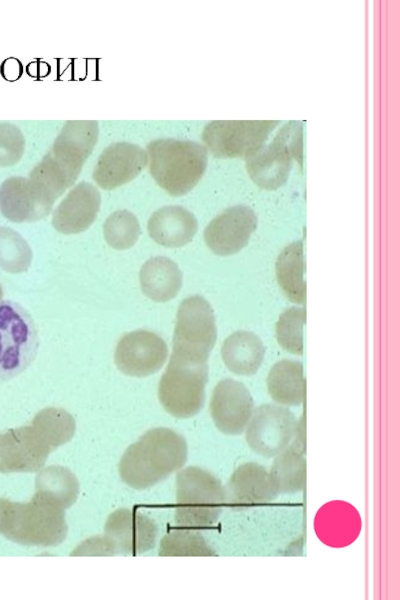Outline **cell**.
Masks as SVG:
<instances>
[{
  "instance_id": "1",
  "label": "cell",
  "mask_w": 400,
  "mask_h": 600,
  "mask_svg": "<svg viewBox=\"0 0 400 600\" xmlns=\"http://www.w3.org/2000/svg\"><path fill=\"white\" fill-rule=\"evenodd\" d=\"M73 416L58 407H46L27 425L0 432V473L41 470L48 456L74 436Z\"/></svg>"
},
{
  "instance_id": "2",
  "label": "cell",
  "mask_w": 400,
  "mask_h": 600,
  "mask_svg": "<svg viewBox=\"0 0 400 600\" xmlns=\"http://www.w3.org/2000/svg\"><path fill=\"white\" fill-rule=\"evenodd\" d=\"M187 457V442L181 434L166 427L152 428L125 450L118 472L126 485L144 490L180 470Z\"/></svg>"
},
{
  "instance_id": "3",
  "label": "cell",
  "mask_w": 400,
  "mask_h": 600,
  "mask_svg": "<svg viewBox=\"0 0 400 600\" xmlns=\"http://www.w3.org/2000/svg\"><path fill=\"white\" fill-rule=\"evenodd\" d=\"M93 120L67 121L50 150L31 170L29 178L56 200L77 180L98 139Z\"/></svg>"
},
{
  "instance_id": "4",
  "label": "cell",
  "mask_w": 400,
  "mask_h": 600,
  "mask_svg": "<svg viewBox=\"0 0 400 600\" xmlns=\"http://www.w3.org/2000/svg\"><path fill=\"white\" fill-rule=\"evenodd\" d=\"M0 533L23 545L58 546L68 534L65 509L38 491L27 502L6 500L0 518Z\"/></svg>"
},
{
  "instance_id": "5",
  "label": "cell",
  "mask_w": 400,
  "mask_h": 600,
  "mask_svg": "<svg viewBox=\"0 0 400 600\" xmlns=\"http://www.w3.org/2000/svg\"><path fill=\"white\" fill-rule=\"evenodd\" d=\"M149 172L172 196L192 190L207 167V150L200 143L178 139H156L146 146Z\"/></svg>"
},
{
  "instance_id": "6",
  "label": "cell",
  "mask_w": 400,
  "mask_h": 600,
  "mask_svg": "<svg viewBox=\"0 0 400 600\" xmlns=\"http://www.w3.org/2000/svg\"><path fill=\"white\" fill-rule=\"evenodd\" d=\"M224 505V487L215 475L197 466L179 470L174 512L179 527L208 528L216 523Z\"/></svg>"
},
{
  "instance_id": "7",
  "label": "cell",
  "mask_w": 400,
  "mask_h": 600,
  "mask_svg": "<svg viewBox=\"0 0 400 600\" xmlns=\"http://www.w3.org/2000/svg\"><path fill=\"white\" fill-rule=\"evenodd\" d=\"M208 381L207 362L194 361L172 354L158 385V399L170 415L190 418L205 401Z\"/></svg>"
},
{
  "instance_id": "8",
  "label": "cell",
  "mask_w": 400,
  "mask_h": 600,
  "mask_svg": "<svg viewBox=\"0 0 400 600\" xmlns=\"http://www.w3.org/2000/svg\"><path fill=\"white\" fill-rule=\"evenodd\" d=\"M38 332L28 311L19 303L0 300V380L22 373L35 359Z\"/></svg>"
},
{
  "instance_id": "9",
  "label": "cell",
  "mask_w": 400,
  "mask_h": 600,
  "mask_svg": "<svg viewBox=\"0 0 400 600\" xmlns=\"http://www.w3.org/2000/svg\"><path fill=\"white\" fill-rule=\"evenodd\" d=\"M292 160L303 164V124L289 121L268 145L261 146L246 158L247 172L260 188L274 190L289 176Z\"/></svg>"
},
{
  "instance_id": "10",
  "label": "cell",
  "mask_w": 400,
  "mask_h": 600,
  "mask_svg": "<svg viewBox=\"0 0 400 600\" xmlns=\"http://www.w3.org/2000/svg\"><path fill=\"white\" fill-rule=\"evenodd\" d=\"M216 338L215 316L207 300L199 295L184 299L177 311L172 354L207 362Z\"/></svg>"
},
{
  "instance_id": "11",
  "label": "cell",
  "mask_w": 400,
  "mask_h": 600,
  "mask_svg": "<svg viewBox=\"0 0 400 600\" xmlns=\"http://www.w3.org/2000/svg\"><path fill=\"white\" fill-rule=\"evenodd\" d=\"M158 527L150 517L135 510L121 508L112 512L105 523L104 535L95 536L99 555H138L156 543Z\"/></svg>"
},
{
  "instance_id": "12",
  "label": "cell",
  "mask_w": 400,
  "mask_h": 600,
  "mask_svg": "<svg viewBox=\"0 0 400 600\" xmlns=\"http://www.w3.org/2000/svg\"><path fill=\"white\" fill-rule=\"evenodd\" d=\"M275 120H215L202 132L205 148L218 158H247L264 145Z\"/></svg>"
},
{
  "instance_id": "13",
  "label": "cell",
  "mask_w": 400,
  "mask_h": 600,
  "mask_svg": "<svg viewBox=\"0 0 400 600\" xmlns=\"http://www.w3.org/2000/svg\"><path fill=\"white\" fill-rule=\"evenodd\" d=\"M297 420L285 406L266 403L254 408L245 429V440L256 454L275 457L294 439Z\"/></svg>"
},
{
  "instance_id": "14",
  "label": "cell",
  "mask_w": 400,
  "mask_h": 600,
  "mask_svg": "<svg viewBox=\"0 0 400 600\" xmlns=\"http://www.w3.org/2000/svg\"><path fill=\"white\" fill-rule=\"evenodd\" d=\"M167 355V345L159 335L138 329L121 337L114 352V361L122 373L146 377L163 366Z\"/></svg>"
},
{
  "instance_id": "15",
  "label": "cell",
  "mask_w": 400,
  "mask_h": 600,
  "mask_svg": "<svg viewBox=\"0 0 400 600\" xmlns=\"http://www.w3.org/2000/svg\"><path fill=\"white\" fill-rule=\"evenodd\" d=\"M55 200L36 181L11 177L0 186L2 215L16 223L35 222L47 216Z\"/></svg>"
},
{
  "instance_id": "16",
  "label": "cell",
  "mask_w": 400,
  "mask_h": 600,
  "mask_svg": "<svg viewBox=\"0 0 400 600\" xmlns=\"http://www.w3.org/2000/svg\"><path fill=\"white\" fill-rule=\"evenodd\" d=\"M216 428L226 435L243 433L254 410L248 388L241 382L226 378L214 387L209 405Z\"/></svg>"
},
{
  "instance_id": "17",
  "label": "cell",
  "mask_w": 400,
  "mask_h": 600,
  "mask_svg": "<svg viewBox=\"0 0 400 600\" xmlns=\"http://www.w3.org/2000/svg\"><path fill=\"white\" fill-rule=\"evenodd\" d=\"M257 227L254 211L245 205L227 208L204 230V240L216 255L228 256L242 250Z\"/></svg>"
},
{
  "instance_id": "18",
  "label": "cell",
  "mask_w": 400,
  "mask_h": 600,
  "mask_svg": "<svg viewBox=\"0 0 400 600\" xmlns=\"http://www.w3.org/2000/svg\"><path fill=\"white\" fill-rule=\"evenodd\" d=\"M147 164L145 149L130 142H117L100 154L92 176L102 189L112 190L133 180Z\"/></svg>"
},
{
  "instance_id": "19",
  "label": "cell",
  "mask_w": 400,
  "mask_h": 600,
  "mask_svg": "<svg viewBox=\"0 0 400 600\" xmlns=\"http://www.w3.org/2000/svg\"><path fill=\"white\" fill-rule=\"evenodd\" d=\"M224 492L225 504L234 510L268 503L278 495L268 470L255 462L238 466L229 477Z\"/></svg>"
},
{
  "instance_id": "20",
  "label": "cell",
  "mask_w": 400,
  "mask_h": 600,
  "mask_svg": "<svg viewBox=\"0 0 400 600\" xmlns=\"http://www.w3.org/2000/svg\"><path fill=\"white\" fill-rule=\"evenodd\" d=\"M101 203L98 189L88 182L73 187L55 208L53 227L63 234L85 231L95 221Z\"/></svg>"
},
{
  "instance_id": "21",
  "label": "cell",
  "mask_w": 400,
  "mask_h": 600,
  "mask_svg": "<svg viewBox=\"0 0 400 600\" xmlns=\"http://www.w3.org/2000/svg\"><path fill=\"white\" fill-rule=\"evenodd\" d=\"M149 236L165 247L188 244L195 236L198 223L195 216L181 206H165L155 211L147 223Z\"/></svg>"
},
{
  "instance_id": "22",
  "label": "cell",
  "mask_w": 400,
  "mask_h": 600,
  "mask_svg": "<svg viewBox=\"0 0 400 600\" xmlns=\"http://www.w3.org/2000/svg\"><path fill=\"white\" fill-rule=\"evenodd\" d=\"M140 287L155 302L173 299L182 286V272L177 264L164 256L147 260L139 273Z\"/></svg>"
},
{
  "instance_id": "23",
  "label": "cell",
  "mask_w": 400,
  "mask_h": 600,
  "mask_svg": "<svg viewBox=\"0 0 400 600\" xmlns=\"http://www.w3.org/2000/svg\"><path fill=\"white\" fill-rule=\"evenodd\" d=\"M265 348L260 338L249 331H236L222 344L221 356L226 367L236 375L255 374L264 359Z\"/></svg>"
},
{
  "instance_id": "24",
  "label": "cell",
  "mask_w": 400,
  "mask_h": 600,
  "mask_svg": "<svg viewBox=\"0 0 400 600\" xmlns=\"http://www.w3.org/2000/svg\"><path fill=\"white\" fill-rule=\"evenodd\" d=\"M268 472L278 494L300 492L306 482L303 442L299 440L291 442L288 447L274 457Z\"/></svg>"
},
{
  "instance_id": "25",
  "label": "cell",
  "mask_w": 400,
  "mask_h": 600,
  "mask_svg": "<svg viewBox=\"0 0 400 600\" xmlns=\"http://www.w3.org/2000/svg\"><path fill=\"white\" fill-rule=\"evenodd\" d=\"M267 389L279 405H301L305 398L303 364L292 360L277 362L268 373Z\"/></svg>"
},
{
  "instance_id": "26",
  "label": "cell",
  "mask_w": 400,
  "mask_h": 600,
  "mask_svg": "<svg viewBox=\"0 0 400 600\" xmlns=\"http://www.w3.org/2000/svg\"><path fill=\"white\" fill-rule=\"evenodd\" d=\"M276 277L287 298L297 304H305L304 247L302 241L287 245L276 260Z\"/></svg>"
},
{
  "instance_id": "27",
  "label": "cell",
  "mask_w": 400,
  "mask_h": 600,
  "mask_svg": "<svg viewBox=\"0 0 400 600\" xmlns=\"http://www.w3.org/2000/svg\"><path fill=\"white\" fill-rule=\"evenodd\" d=\"M35 491L47 495L66 510L78 498L79 482L66 467L49 466L39 470L35 478Z\"/></svg>"
},
{
  "instance_id": "28",
  "label": "cell",
  "mask_w": 400,
  "mask_h": 600,
  "mask_svg": "<svg viewBox=\"0 0 400 600\" xmlns=\"http://www.w3.org/2000/svg\"><path fill=\"white\" fill-rule=\"evenodd\" d=\"M32 251L26 240L16 231L0 226V269L9 273L28 270Z\"/></svg>"
},
{
  "instance_id": "29",
  "label": "cell",
  "mask_w": 400,
  "mask_h": 600,
  "mask_svg": "<svg viewBox=\"0 0 400 600\" xmlns=\"http://www.w3.org/2000/svg\"><path fill=\"white\" fill-rule=\"evenodd\" d=\"M159 556H215L216 552L206 539L193 530H175L161 540Z\"/></svg>"
},
{
  "instance_id": "30",
  "label": "cell",
  "mask_w": 400,
  "mask_h": 600,
  "mask_svg": "<svg viewBox=\"0 0 400 600\" xmlns=\"http://www.w3.org/2000/svg\"><path fill=\"white\" fill-rule=\"evenodd\" d=\"M103 232L106 242L116 250L132 247L139 238L140 226L136 216L127 210L112 213L105 221Z\"/></svg>"
},
{
  "instance_id": "31",
  "label": "cell",
  "mask_w": 400,
  "mask_h": 600,
  "mask_svg": "<svg viewBox=\"0 0 400 600\" xmlns=\"http://www.w3.org/2000/svg\"><path fill=\"white\" fill-rule=\"evenodd\" d=\"M306 321L305 308L292 307L285 310L276 324L279 345L289 353L303 354V327Z\"/></svg>"
},
{
  "instance_id": "32",
  "label": "cell",
  "mask_w": 400,
  "mask_h": 600,
  "mask_svg": "<svg viewBox=\"0 0 400 600\" xmlns=\"http://www.w3.org/2000/svg\"><path fill=\"white\" fill-rule=\"evenodd\" d=\"M25 141L20 129L15 125L0 124V166L16 164L22 157Z\"/></svg>"
},
{
  "instance_id": "33",
  "label": "cell",
  "mask_w": 400,
  "mask_h": 600,
  "mask_svg": "<svg viewBox=\"0 0 400 600\" xmlns=\"http://www.w3.org/2000/svg\"><path fill=\"white\" fill-rule=\"evenodd\" d=\"M6 500L7 499L0 498V518H1V515H2V511H3L4 505L6 503Z\"/></svg>"
}]
</instances>
